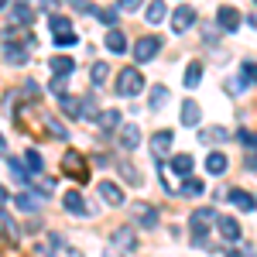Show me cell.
I'll return each instance as SVG.
<instances>
[{"instance_id":"6da1fadb","label":"cell","mask_w":257,"mask_h":257,"mask_svg":"<svg viewBox=\"0 0 257 257\" xmlns=\"http://www.w3.org/2000/svg\"><path fill=\"white\" fill-rule=\"evenodd\" d=\"M216 219H219V213H216V209H209V206H202V209H196V213H192L189 226H192V240H196L199 247H206L209 226H216Z\"/></svg>"},{"instance_id":"7a4b0ae2","label":"cell","mask_w":257,"mask_h":257,"mask_svg":"<svg viewBox=\"0 0 257 257\" xmlns=\"http://www.w3.org/2000/svg\"><path fill=\"white\" fill-rule=\"evenodd\" d=\"M141 89H144V76H141V69L123 65V69L117 72V93H120V96H138Z\"/></svg>"},{"instance_id":"3957f363","label":"cell","mask_w":257,"mask_h":257,"mask_svg":"<svg viewBox=\"0 0 257 257\" xmlns=\"http://www.w3.org/2000/svg\"><path fill=\"white\" fill-rule=\"evenodd\" d=\"M62 172H65L69 178H76V182H82V185L89 182V165L82 161L79 151H65V158H62Z\"/></svg>"},{"instance_id":"277c9868","label":"cell","mask_w":257,"mask_h":257,"mask_svg":"<svg viewBox=\"0 0 257 257\" xmlns=\"http://www.w3.org/2000/svg\"><path fill=\"white\" fill-rule=\"evenodd\" d=\"M158 52H161V38H155V35H144V38H138V45H134V59L138 62H151Z\"/></svg>"},{"instance_id":"5b68a950","label":"cell","mask_w":257,"mask_h":257,"mask_svg":"<svg viewBox=\"0 0 257 257\" xmlns=\"http://www.w3.org/2000/svg\"><path fill=\"white\" fill-rule=\"evenodd\" d=\"M192 24H196V11H192V7H175V11H172V31H175V35H185Z\"/></svg>"},{"instance_id":"8992f818","label":"cell","mask_w":257,"mask_h":257,"mask_svg":"<svg viewBox=\"0 0 257 257\" xmlns=\"http://www.w3.org/2000/svg\"><path fill=\"white\" fill-rule=\"evenodd\" d=\"M41 192H35V189H24V192H18V196H14V206H18L21 213H38L41 209Z\"/></svg>"},{"instance_id":"52a82bcc","label":"cell","mask_w":257,"mask_h":257,"mask_svg":"<svg viewBox=\"0 0 257 257\" xmlns=\"http://www.w3.org/2000/svg\"><path fill=\"white\" fill-rule=\"evenodd\" d=\"M226 199L237 206L240 213H254V209H257V199L250 196L247 189H230V192H226Z\"/></svg>"},{"instance_id":"ba28073f","label":"cell","mask_w":257,"mask_h":257,"mask_svg":"<svg viewBox=\"0 0 257 257\" xmlns=\"http://www.w3.org/2000/svg\"><path fill=\"white\" fill-rule=\"evenodd\" d=\"M117 138H120V148H123V151H134L141 144V127L138 123H123L117 131Z\"/></svg>"},{"instance_id":"9c48e42d","label":"cell","mask_w":257,"mask_h":257,"mask_svg":"<svg viewBox=\"0 0 257 257\" xmlns=\"http://www.w3.org/2000/svg\"><path fill=\"white\" fill-rule=\"evenodd\" d=\"M216 230H219V237L226 240V243H237V240H240V223L233 216H219L216 219Z\"/></svg>"},{"instance_id":"30bf717a","label":"cell","mask_w":257,"mask_h":257,"mask_svg":"<svg viewBox=\"0 0 257 257\" xmlns=\"http://www.w3.org/2000/svg\"><path fill=\"white\" fill-rule=\"evenodd\" d=\"M134 219H138L144 230H155V226H158V209H151L148 202H138V206H134Z\"/></svg>"},{"instance_id":"8fae6325","label":"cell","mask_w":257,"mask_h":257,"mask_svg":"<svg viewBox=\"0 0 257 257\" xmlns=\"http://www.w3.org/2000/svg\"><path fill=\"white\" fill-rule=\"evenodd\" d=\"M7 21H11L14 28H28V24L35 21V11H31L28 4H14V7H11V14H7Z\"/></svg>"},{"instance_id":"7c38bea8","label":"cell","mask_w":257,"mask_h":257,"mask_svg":"<svg viewBox=\"0 0 257 257\" xmlns=\"http://www.w3.org/2000/svg\"><path fill=\"white\" fill-rule=\"evenodd\" d=\"M216 24L223 31H237L240 28V11L237 7H219L216 11Z\"/></svg>"},{"instance_id":"4fadbf2b","label":"cell","mask_w":257,"mask_h":257,"mask_svg":"<svg viewBox=\"0 0 257 257\" xmlns=\"http://www.w3.org/2000/svg\"><path fill=\"white\" fill-rule=\"evenodd\" d=\"M99 199L110 202V206H120V202H123V189H120L117 182L106 178V182H99Z\"/></svg>"},{"instance_id":"5bb4252c","label":"cell","mask_w":257,"mask_h":257,"mask_svg":"<svg viewBox=\"0 0 257 257\" xmlns=\"http://www.w3.org/2000/svg\"><path fill=\"white\" fill-rule=\"evenodd\" d=\"M62 206H65V213H72V216H86L89 209H86V199L72 189V192H65V199H62Z\"/></svg>"},{"instance_id":"9a60e30c","label":"cell","mask_w":257,"mask_h":257,"mask_svg":"<svg viewBox=\"0 0 257 257\" xmlns=\"http://www.w3.org/2000/svg\"><path fill=\"white\" fill-rule=\"evenodd\" d=\"M113 247H120V250H134V247H138V233H134L131 226L113 230Z\"/></svg>"},{"instance_id":"2e32d148","label":"cell","mask_w":257,"mask_h":257,"mask_svg":"<svg viewBox=\"0 0 257 257\" xmlns=\"http://www.w3.org/2000/svg\"><path fill=\"white\" fill-rule=\"evenodd\" d=\"M48 65H52V76H62V79H65V76H72V69H76V62L69 59V55H52Z\"/></svg>"},{"instance_id":"e0dca14e","label":"cell","mask_w":257,"mask_h":257,"mask_svg":"<svg viewBox=\"0 0 257 257\" xmlns=\"http://www.w3.org/2000/svg\"><path fill=\"white\" fill-rule=\"evenodd\" d=\"M106 48L113 52V55H123L131 45H127V35L123 31H117V28H110V35H106Z\"/></svg>"},{"instance_id":"ac0fdd59","label":"cell","mask_w":257,"mask_h":257,"mask_svg":"<svg viewBox=\"0 0 257 257\" xmlns=\"http://www.w3.org/2000/svg\"><path fill=\"white\" fill-rule=\"evenodd\" d=\"M172 172H175V175H182V178H189L192 172H196L192 155H175V158H172Z\"/></svg>"},{"instance_id":"d6986e66","label":"cell","mask_w":257,"mask_h":257,"mask_svg":"<svg viewBox=\"0 0 257 257\" xmlns=\"http://www.w3.org/2000/svg\"><path fill=\"white\" fill-rule=\"evenodd\" d=\"M172 141H175V134H172V131H158V134L151 138V151H155V158H161V155L172 148Z\"/></svg>"},{"instance_id":"ffe728a7","label":"cell","mask_w":257,"mask_h":257,"mask_svg":"<svg viewBox=\"0 0 257 257\" xmlns=\"http://www.w3.org/2000/svg\"><path fill=\"white\" fill-rule=\"evenodd\" d=\"M28 55H31L28 48H21V45H7V41H4V59L11 62V65H24Z\"/></svg>"},{"instance_id":"44dd1931","label":"cell","mask_w":257,"mask_h":257,"mask_svg":"<svg viewBox=\"0 0 257 257\" xmlns=\"http://www.w3.org/2000/svg\"><path fill=\"white\" fill-rule=\"evenodd\" d=\"M199 117H202V110H199V103H192V99H185L182 103V123L185 127H196Z\"/></svg>"},{"instance_id":"7402d4cb","label":"cell","mask_w":257,"mask_h":257,"mask_svg":"<svg viewBox=\"0 0 257 257\" xmlns=\"http://www.w3.org/2000/svg\"><path fill=\"white\" fill-rule=\"evenodd\" d=\"M226 138H230V131H226V127H206V131L199 134L202 144H223Z\"/></svg>"},{"instance_id":"603a6c76","label":"cell","mask_w":257,"mask_h":257,"mask_svg":"<svg viewBox=\"0 0 257 257\" xmlns=\"http://www.w3.org/2000/svg\"><path fill=\"white\" fill-rule=\"evenodd\" d=\"M226 165H230L226 155H223V151H213V155L206 158V172H209V175H223V172H226Z\"/></svg>"},{"instance_id":"cb8c5ba5","label":"cell","mask_w":257,"mask_h":257,"mask_svg":"<svg viewBox=\"0 0 257 257\" xmlns=\"http://www.w3.org/2000/svg\"><path fill=\"white\" fill-rule=\"evenodd\" d=\"M89 79H93V86H106V79H110V65H106V62H93Z\"/></svg>"},{"instance_id":"d4e9b609","label":"cell","mask_w":257,"mask_h":257,"mask_svg":"<svg viewBox=\"0 0 257 257\" xmlns=\"http://www.w3.org/2000/svg\"><path fill=\"white\" fill-rule=\"evenodd\" d=\"M165 14H168L165 0H151V4H148V21H151V24H161V21H165Z\"/></svg>"},{"instance_id":"484cf974","label":"cell","mask_w":257,"mask_h":257,"mask_svg":"<svg viewBox=\"0 0 257 257\" xmlns=\"http://www.w3.org/2000/svg\"><path fill=\"white\" fill-rule=\"evenodd\" d=\"M165 103H168V86H155L151 96H148V106H151V110H161Z\"/></svg>"},{"instance_id":"4316f807","label":"cell","mask_w":257,"mask_h":257,"mask_svg":"<svg viewBox=\"0 0 257 257\" xmlns=\"http://www.w3.org/2000/svg\"><path fill=\"white\" fill-rule=\"evenodd\" d=\"M31 182H35V189H38L41 196H52V192H55V178H48V175H31Z\"/></svg>"},{"instance_id":"83f0119b","label":"cell","mask_w":257,"mask_h":257,"mask_svg":"<svg viewBox=\"0 0 257 257\" xmlns=\"http://www.w3.org/2000/svg\"><path fill=\"white\" fill-rule=\"evenodd\" d=\"M99 127H103V131H120V113H117V110L99 113Z\"/></svg>"},{"instance_id":"f1b7e54d","label":"cell","mask_w":257,"mask_h":257,"mask_svg":"<svg viewBox=\"0 0 257 257\" xmlns=\"http://www.w3.org/2000/svg\"><path fill=\"white\" fill-rule=\"evenodd\" d=\"M199 82H202V65H199V62H192V65L185 69V86H189V89H196Z\"/></svg>"},{"instance_id":"f546056e","label":"cell","mask_w":257,"mask_h":257,"mask_svg":"<svg viewBox=\"0 0 257 257\" xmlns=\"http://www.w3.org/2000/svg\"><path fill=\"white\" fill-rule=\"evenodd\" d=\"M117 168H120V175H123V182H131V185H141V175H138V168H134L131 161H120Z\"/></svg>"},{"instance_id":"4dcf8cb0","label":"cell","mask_w":257,"mask_h":257,"mask_svg":"<svg viewBox=\"0 0 257 257\" xmlns=\"http://www.w3.org/2000/svg\"><path fill=\"white\" fill-rule=\"evenodd\" d=\"M52 35H69L72 31V24H69V18H62V14H52Z\"/></svg>"},{"instance_id":"1f68e13d","label":"cell","mask_w":257,"mask_h":257,"mask_svg":"<svg viewBox=\"0 0 257 257\" xmlns=\"http://www.w3.org/2000/svg\"><path fill=\"white\" fill-rule=\"evenodd\" d=\"M202 189H206V185H202L199 178H192V175L182 182V196H202Z\"/></svg>"},{"instance_id":"d6a6232c","label":"cell","mask_w":257,"mask_h":257,"mask_svg":"<svg viewBox=\"0 0 257 257\" xmlns=\"http://www.w3.org/2000/svg\"><path fill=\"white\" fill-rule=\"evenodd\" d=\"M59 106L69 113V117H79V99H76V96H69V93H65V96H59Z\"/></svg>"},{"instance_id":"836d02e7","label":"cell","mask_w":257,"mask_h":257,"mask_svg":"<svg viewBox=\"0 0 257 257\" xmlns=\"http://www.w3.org/2000/svg\"><path fill=\"white\" fill-rule=\"evenodd\" d=\"M24 165H28V168H31L35 175L41 172V155L35 151V148H28V151H24Z\"/></svg>"},{"instance_id":"e575fe53","label":"cell","mask_w":257,"mask_h":257,"mask_svg":"<svg viewBox=\"0 0 257 257\" xmlns=\"http://www.w3.org/2000/svg\"><path fill=\"white\" fill-rule=\"evenodd\" d=\"M79 117H99L96 113V96H86L79 103Z\"/></svg>"},{"instance_id":"d590c367","label":"cell","mask_w":257,"mask_h":257,"mask_svg":"<svg viewBox=\"0 0 257 257\" xmlns=\"http://www.w3.org/2000/svg\"><path fill=\"white\" fill-rule=\"evenodd\" d=\"M117 14H120V11H110V7H96V18L103 21L106 28H113V24H117Z\"/></svg>"},{"instance_id":"8d00e7d4","label":"cell","mask_w":257,"mask_h":257,"mask_svg":"<svg viewBox=\"0 0 257 257\" xmlns=\"http://www.w3.org/2000/svg\"><path fill=\"white\" fill-rule=\"evenodd\" d=\"M0 223H4V230H7V233H11V237H18L21 230H18V223H14V219L7 216V213H4V209H0Z\"/></svg>"},{"instance_id":"74e56055","label":"cell","mask_w":257,"mask_h":257,"mask_svg":"<svg viewBox=\"0 0 257 257\" xmlns=\"http://www.w3.org/2000/svg\"><path fill=\"white\" fill-rule=\"evenodd\" d=\"M52 41H55L59 48H69V45H76V41H79V38H76V31H69V35H55V38H52Z\"/></svg>"},{"instance_id":"f35d334b","label":"cell","mask_w":257,"mask_h":257,"mask_svg":"<svg viewBox=\"0 0 257 257\" xmlns=\"http://www.w3.org/2000/svg\"><path fill=\"white\" fill-rule=\"evenodd\" d=\"M240 76H243V82H257V65H254V62H247V65L240 69Z\"/></svg>"},{"instance_id":"ab89813d","label":"cell","mask_w":257,"mask_h":257,"mask_svg":"<svg viewBox=\"0 0 257 257\" xmlns=\"http://www.w3.org/2000/svg\"><path fill=\"white\" fill-rule=\"evenodd\" d=\"M69 4H72L76 11H82V14H96V7H93L89 0H69Z\"/></svg>"},{"instance_id":"60d3db41","label":"cell","mask_w":257,"mask_h":257,"mask_svg":"<svg viewBox=\"0 0 257 257\" xmlns=\"http://www.w3.org/2000/svg\"><path fill=\"white\" fill-rule=\"evenodd\" d=\"M240 141H243V144H250V151H257V134H250V131H240Z\"/></svg>"},{"instance_id":"b9f144b4","label":"cell","mask_w":257,"mask_h":257,"mask_svg":"<svg viewBox=\"0 0 257 257\" xmlns=\"http://www.w3.org/2000/svg\"><path fill=\"white\" fill-rule=\"evenodd\" d=\"M11 172H14V178H18V182H24V178H31V175H24V168H21V161H11Z\"/></svg>"},{"instance_id":"7bdbcfd3","label":"cell","mask_w":257,"mask_h":257,"mask_svg":"<svg viewBox=\"0 0 257 257\" xmlns=\"http://www.w3.org/2000/svg\"><path fill=\"white\" fill-rule=\"evenodd\" d=\"M144 0H120V11H138Z\"/></svg>"},{"instance_id":"ee69618b","label":"cell","mask_w":257,"mask_h":257,"mask_svg":"<svg viewBox=\"0 0 257 257\" xmlns=\"http://www.w3.org/2000/svg\"><path fill=\"white\" fill-rule=\"evenodd\" d=\"M38 7H45V11H59V0H38Z\"/></svg>"},{"instance_id":"f6af8a7d","label":"cell","mask_w":257,"mask_h":257,"mask_svg":"<svg viewBox=\"0 0 257 257\" xmlns=\"http://www.w3.org/2000/svg\"><path fill=\"white\" fill-rule=\"evenodd\" d=\"M48 127H52V134H55V138H65V127H62V123H55V120H52Z\"/></svg>"},{"instance_id":"bcb514c9","label":"cell","mask_w":257,"mask_h":257,"mask_svg":"<svg viewBox=\"0 0 257 257\" xmlns=\"http://www.w3.org/2000/svg\"><path fill=\"white\" fill-rule=\"evenodd\" d=\"M247 168H250V172H257V155H250V158H247Z\"/></svg>"},{"instance_id":"7dc6e473","label":"cell","mask_w":257,"mask_h":257,"mask_svg":"<svg viewBox=\"0 0 257 257\" xmlns=\"http://www.w3.org/2000/svg\"><path fill=\"white\" fill-rule=\"evenodd\" d=\"M65 257H82V254L79 250H65Z\"/></svg>"},{"instance_id":"c3c4849f","label":"cell","mask_w":257,"mask_h":257,"mask_svg":"<svg viewBox=\"0 0 257 257\" xmlns=\"http://www.w3.org/2000/svg\"><path fill=\"white\" fill-rule=\"evenodd\" d=\"M4 148H7V144H4V138H0V155H4Z\"/></svg>"},{"instance_id":"681fc988","label":"cell","mask_w":257,"mask_h":257,"mask_svg":"<svg viewBox=\"0 0 257 257\" xmlns=\"http://www.w3.org/2000/svg\"><path fill=\"white\" fill-rule=\"evenodd\" d=\"M4 7H7V0H0V11H4Z\"/></svg>"},{"instance_id":"f907efd6","label":"cell","mask_w":257,"mask_h":257,"mask_svg":"<svg viewBox=\"0 0 257 257\" xmlns=\"http://www.w3.org/2000/svg\"><path fill=\"white\" fill-rule=\"evenodd\" d=\"M0 247H4V233H0Z\"/></svg>"},{"instance_id":"816d5d0a","label":"cell","mask_w":257,"mask_h":257,"mask_svg":"<svg viewBox=\"0 0 257 257\" xmlns=\"http://www.w3.org/2000/svg\"><path fill=\"white\" fill-rule=\"evenodd\" d=\"M254 4H257V0H254Z\"/></svg>"}]
</instances>
